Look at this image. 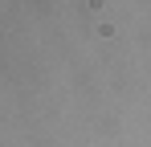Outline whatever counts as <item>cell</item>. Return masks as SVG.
Segmentation results:
<instances>
[]
</instances>
